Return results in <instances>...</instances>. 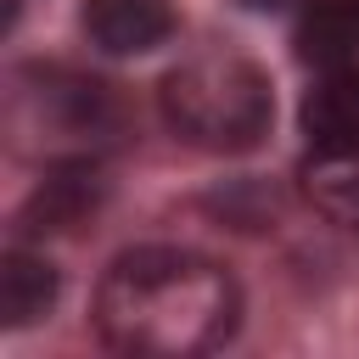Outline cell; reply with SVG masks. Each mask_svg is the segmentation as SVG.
Wrapping results in <instances>:
<instances>
[{
  "label": "cell",
  "instance_id": "6da1fadb",
  "mask_svg": "<svg viewBox=\"0 0 359 359\" xmlns=\"http://www.w3.org/2000/svg\"><path fill=\"white\" fill-rule=\"evenodd\" d=\"M95 337L135 359H191L230 342L241 286L191 247H129L95 280Z\"/></svg>",
  "mask_w": 359,
  "mask_h": 359
},
{
  "label": "cell",
  "instance_id": "7a4b0ae2",
  "mask_svg": "<svg viewBox=\"0 0 359 359\" xmlns=\"http://www.w3.org/2000/svg\"><path fill=\"white\" fill-rule=\"evenodd\" d=\"M163 118L180 140L202 151H252L269 135L275 90L269 73L241 50H196L163 73Z\"/></svg>",
  "mask_w": 359,
  "mask_h": 359
},
{
  "label": "cell",
  "instance_id": "3957f363",
  "mask_svg": "<svg viewBox=\"0 0 359 359\" xmlns=\"http://www.w3.org/2000/svg\"><path fill=\"white\" fill-rule=\"evenodd\" d=\"M84 34L107 56L157 50L174 34V0H84Z\"/></svg>",
  "mask_w": 359,
  "mask_h": 359
},
{
  "label": "cell",
  "instance_id": "277c9868",
  "mask_svg": "<svg viewBox=\"0 0 359 359\" xmlns=\"http://www.w3.org/2000/svg\"><path fill=\"white\" fill-rule=\"evenodd\" d=\"M297 118H303V135H309L314 151L353 146L359 140V67H342V62L320 67V79L309 84Z\"/></svg>",
  "mask_w": 359,
  "mask_h": 359
},
{
  "label": "cell",
  "instance_id": "5b68a950",
  "mask_svg": "<svg viewBox=\"0 0 359 359\" xmlns=\"http://www.w3.org/2000/svg\"><path fill=\"white\" fill-rule=\"evenodd\" d=\"M101 202V174L90 168V163H62V168H50V180L34 191V202L22 208V230H67V224H79L90 208Z\"/></svg>",
  "mask_w": 359,
  "mask_h": 359
},
{
  "label": "cell",
  "instance_id": "8992f818",
  "mask_svg": "<svg viewBox=\"0 0 359 359\" xmlns=\"http://www.w3.org/2000/svg\"><path fill=\"white\" fill-rule=\"evenodd\" d=\"M56 269L39 258V252H6V264H0V325L6 331H22V325H34L39 314H50V303H56Z\"/></svg>",
  "mask_w": 359,
  "mask_h": 359
},
{
  "label": "cell",
  "instance_id": "52a82bcc",
  "mask_svg": "<svg viewBox=\"0 0 359 359\" xmlns=\"http://www.w3.org/2000/svg\"><path fill=\"white\" fill-rule=\"evenodd\" d=\"M309 196L331 219H353L359 224V140L342 146V151H314V163H309Z\"/></svg>",
  "mask_w": 359,
  "mask_h": 359
}]
</instances>
